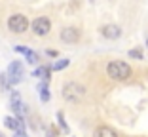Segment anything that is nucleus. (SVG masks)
<instances>
[{
	"instance_id": "8",
	"label": "nucleus",
	"mask_w": 148,
	"mask_h": 137,
	"mask_svg": "<svg viewBox=\"0 0 148 137\" xmlns=\"http://www.w3.org/2000/svg\"><path fill=\"white\" fill-rule=\"evenodd\" d=\"M120 34H122V29L118 25H105L103 27V36H105V38L116 40V38H120Z\"/></svg>"
},
{
	"instance_id": "16",
	"label": "nucleus",
	"mask_w": 148,
	"mask_h": 137,
	"mask_svg": "<svg viewBox=\"0 0 148 137\" xmlns=\"http://www.w3.org/2000/svg\"><path fill=\"white\" fill-rule=\"evenodd\" d=\"M129 57H137V59H140V57H143V53H140L139 50H131V52H129Z\"/></svg>"
},
{
	"instance_id": "19",
	"label": "nucleus",
	"mask_w": 148,
	"mask_h": 137,
	"mask_svg": "<svg viewBox=\"0 0 148 137\" xmlns=\"http://www.w3.org/2000/svg\"><path fill=\"white\" fill-rule=\"evenodd\" d=\"M0 137H4V135H2V133H0Z\"/></svg>"
},
{
	"instance_id": "6",
	"label": "nucleus",
	"mask_w": 148,
	"mask_h": 137,
	"mask_svg": "<svg viewBox=\"0 0 148 137\" xmlns=\"http://www.w3.org/2000/svg\"><path fill=\"white\" fill-rule=\"evenodd\" d=\"M4 126L13 131H25V122L19 116H6L4 118Z\"/></svg>"
},
{
	"instance_id": "13",
	"label": "nucleus",
	"mask_w": 148,
	"mask_h": 137,
	"mask_svg": "<svg viewBox=\"0 0 148 137\" xmlns=\"http://www.w3.org/2000/svg\"><path fill=\"white\" fill-rule=\"evenodd\" d=\"M40 99H42V101H48L49 99V92H48V86L44 84V86H40Z\"/></svg>"
},
{
	"instance_id": "10",
	"label": "nucleus",
	"mask_w": 148,
	"mask_h": 137,
	"mask_svg": "<svg viewBox=\"0 0 148 137\" xmlns=\"http://www.w3.org/2000/svg\"><path fill=\"white\" fill-rule=\"evenodd\" d=\"M15 52L23 53V55L27 57V61H29V63H38V55H36L34 52H31V50L23 48V46H15Z\"/></svg>"
},
{
	"instance_id": "4",
	"label": "nucleus",
	"mask_w": 148,
	"mask_h": 137,
	"mask_svg": "<svg viewBox=\"0 0 148 137\" xmlns=\"http://www.w3.org/2000/svg\"><path fill=\"white\" fill-rule=\"evenodd\" d=\"M6 76H8L10 84H17V82H21V80H23V65L19 61H13L12 65L8 67Z\"/></svg>"
},
{
	"instance_id": "12",
	"label": "nucleus",
	"mask_w": 148,
	"mask_h": 137,
	"mask_svg": "<svg viewBox=\"0 0 148 137\" xmlns=\"http://www.w3.org/2000/svg\"><path fill=\"white\" fill-rule=\"evenodd\" d=\"M69 59H61V61H57V63H53V71H61V69H65V67H69Z\"/></svg>"
},
{
	"instance_id": "9",
	"label": "nucleus",
	"mask_w": 148,
	"mask_h": 137,
	"mask_svg": "<svg viewBox=\"0 0 148 137\" xmlns=\"http://www.w3.org/2000/svg\"><path fill=\"white\" fill-rule=\"evenodd\" d=\"M93 137H118V133L108 126H99L95 129V133H93Z\"/></svg>"
},
{
	"instance_id": "3",
	"label": "nucleus",
	"mask_w": 148,
	"mask_h": 137,
	"mask_svg": "<svg viewBox=\"0 0 148 137\" xmlns=\"http://www.w3.org/2000/svg\"><path fill=\"white\" fill-rule=\"evenodd\" d=\"M84 93H86V88L76 84V82H69V84L63 88V95H65L66 101H78Z\"/></svg>"
},
{
	"instance_id": "15",
	"label": "nucleus",
	"mask_w": 148,
	"mask_h": 137,
	"mask_svg": "<svg viewBox=\"0 0 148 137\" xmlns=\"http://www.w3.org/2000/svg\"><path fill=\"white\" fill-rule=\"evenodd\" d=\"M57 118H59V124H61L63 131H69V126H66V124H65V120H63V112H59V114H57Z\"/></svg>"
},
{
	"instance_id": "17",
	"label": "nucleus",
	"mask_w": 148,
	"mask_h": 137,
	"mask_svg": "<svg viewBox=\"0 0 148 137\" xmlns=\"http://www.w3.org/2000/svg\"><path fill=\"white\" fill-rule=\"evenodd\" d=\"M13 137H27L25 131H13Z\"/></svg>"
},
{
	"instance_id": "2",
	"label": "nucleus",
	"mask_w": 148,
	"mask_h": 137,
	"mask_svg": "<svg viewBox=\"0 0 148 137\" xmlns=\"http://www.w3.org/2000/svg\"><path fill=\"white\" fill-rule=\"evenodd\" d=\"M27 27H29V21H27V17L21 15V13H15V15H12V17L8 19V29L12 32H15V34L25 32Z\"/></svg>"
},
{
	"instance_id": "1",
	"label": "nucleus",
	"mask_w": 148,
	"mask_h": 137,
	"mask_svg": "<svg viewBox=\"0 0 148 137\" xmlns=\"http://www.w3.org/2000/svg\"><path fill=\"white\" fill-rule=\"evenodd\" d=\"M106 72L114 80H127L131 76V67L123 61H112L106 67Z\"/></svg>"
},
{
	"instance_id": "18",
	"label": "nucleus",
	"mask_w": 148,
	"mask_h": 137,
	"mask_svg": "<svg viewBox=\"0 0 148 137\" xmlns=\"http://www.w3.org/2000/svg\"><path fill=\"white\" fill-rule=\"evenodd\" d=\"M146 46H148V38H146Z\"/></svg>"
},
{
	"instance_id": "14",
	"label": "nucleus",
	"mask_w": 148,
	"mask_h": 137,
	"mask_svg": "<svg viewBox=\"0 0 148 137\" xmlns=\"http://www.w3.org/2000/svg\"><path fill=\"white\" fill-rule=\"evenodd\" d=\"M0 86H2L4 92H8V89H10V80H8V76H6V74H0Z\"/></svg>"
},
{
	"instance_id": "5",
	"label": "nucleus",
	"mask_w": 148,
	"mask_h": 137,
	"mask_svg": "<svg viewBox=\"0 0 148 137\" xmlns=\"http://www.w3.org/2000/svg\"><path fill=\"white\" fill-rule=\"evenodd\" d=\"M49 29H51V23H49L48 17H38V19H34V23H32V31H34L38 36L48 34Z\"/></svg>"
},
{
	"instance_id": "11",
	"label": "nucleus",
	"mask_w": 148,
	"mask_h": 137,
	"mask_svg": "<svg viewBox=\"0 0 148 137\" xmlns=\"http://www.w3.org/2000/svg\"><path fill=\"white\" fill-rule=\"evenodd\" d=\"M34 76H38V78H48L49 76V69L48 67H40V69L34 71Z\"/></svg>"
},
{
	"instance_id": "7",
	"label": "nucleus",
	"mask_w": 148,
	"mask_h": 137,
	"mask_svg": "<svg viewBox=\"0 0 148 137\" xmlns=\"http://www.w3.org/2000/svg\"><path fill=\"white\" fill-rule=\"evenodd\" d=\"M61 38H63V42L72 44V42H76V40L80 38V31H78V29H74V27H66V29L61 31Z\"/></svg>"
}]
</instances>
